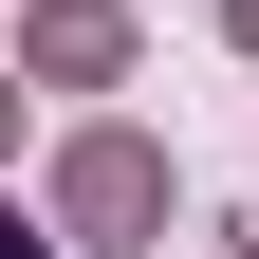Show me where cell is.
I'll return each instance as SVG.
<instances>
[{"label":"cell","mask_w":259,"mask_h":259,"mask_svg":"<svg viewBox=\"0 0 259 259\" xmlns=\"http://www.w3.org/2000/svg\"><path fill=\"white\" fill-rule=\"evenodd\" d=\"M56 204H74V222H148V204H167V167H148V148H74Z\"/></svg>","instance_id":"cell-1"},{"label":"cell","mask_w":259,"mask_h":259,"mask_svg":"<svg viewBox=\"0 0 259 259\" xmlns=\"http://www.w3.org/2000/svg\"><path fill=\"white\" fill-rule=\"evenodd\" d=\"M0 259H37V241H19V204H0Z\"/></svg>","instance_id":"cell-2"}]
</instances>
